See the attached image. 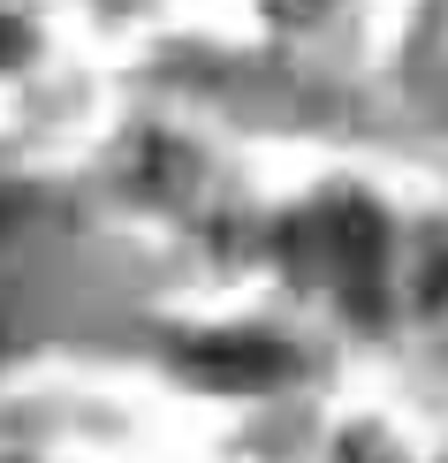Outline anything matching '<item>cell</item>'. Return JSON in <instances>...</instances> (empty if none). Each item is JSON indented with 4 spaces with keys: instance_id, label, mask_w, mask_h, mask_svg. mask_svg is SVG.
Segmentation results:
<instances>
[{
    "instance_id": "cell-2",
    "label": "cell",
    "mask_w": 448,
    "mask_h": 463,
    "mask_svg": "<svg viewBox=\"0 0 448 463\" xmlns=\"http://www.w3.org/2000/svg\"><path fill=\"white\" fill-rule=\"evenodd\" d=\"M183 373L221 395H259L289 380V350L266 335H205V342H183Z\"/></svg>"
},
{
    "instance_id": "cell-3",
    "label": "cell",
    "mask_w": 448,
    "mask_h": 463,
    "mask_svg": "<svg viewBox=\"0 0 448 463\" xmlns=\"http://www.w3.org/2000/svg\"><path fill=\"white\" fill-rule=\"evenodd\" d=\"M8 61H24V24H8V15H0V69Z\"/></svg>"
},
{
    "instance_id": "cell-1",
    "label": "cell",
    "mask_w": 448,
    "mask_h": 463,
    "mask_svg": "<svg viewBox=\"0 0 448 463\" xmlns=\"http://www.w3.org/2000/svg\"><path fill=\"white\" fill-rule=\"evenodd\" d=\"M289 259L297 266H319L335 288H349V297H373V281H380V259H387V228L373 205H357V198H335L327 213H311L289 228Z\"/></svg>"
}]
</instances>
